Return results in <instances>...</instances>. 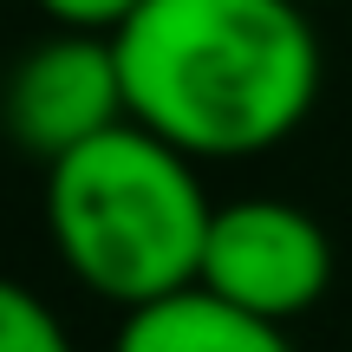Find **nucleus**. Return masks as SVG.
I'll use <instances>...</instances> for the list:
<instances>
[{
    "mask_svg": "<svg viewBox=\"0 0 352 352\" xmlns=\"http://www.w3.org/2000/svg\"><path fill=\"white\" fill-rule=\"evenodd\" d=\"M124 111L196 164L287 144L320 104L327 52L300 0H138L111 26Z\"/></svg>",
    "mask_w": 352,
    "mask_h": 352,
    "instance_id": "obj_1",
    "label": "nucleus"
},
{
    "mask_svg": "<svg viewBox=\"0 0 352 352\" xmlns=\"http://www.w3.org/2000/svg\"><path fill=\"white\" fill-rule=\"evenodd\" d=\"M209 189L196 157L138 118L46 164V235L59 267L111 307L189 287L209 235Z\"/></svg>",
    "mask_w": 352,
    "mask_h": 352,
    "instance_id": "obj_2",
    "label": "nucleus"
},
{
    "mask_svg": "<svg viewBox=\"0 0 352 352\" xmlns=\"http://www.w3.org/2000/svg\"><path fill=\"white\" fill-rule=\"evenodd\" d=\"M196 280L261 320H300L333 287V235L280 196H235L209 209Z\"/></svg>",
    "mask_w": 352,
    "mask_h": 352,
    "instance_id": "obj_3",
    "label": "nucleus"
},
{
    "mask_svg": "<svg viewBox=\"0 0 352 352\" xmlns=\"http://www.w3.org/2000/svg\"><path fill=\"white\" fill-rule=\"evenodd\" d=\"M124 72H118L111 33L91 26H59L39 46L13 59L7 85H0V124L26 157L52 164V157L78 151L85 138L124 124Z\"/></svg>",
    "mask_w": 352,
    "mask_h": 352,
    "instance_id": "obj_4",
    "label": "nucleus"
},
{
    "mask_svg": "<svg viewBox=\"0 0 352 352\" xmlns=\"http://www.w3.org/2000/svg\"><path fill=\"white\" fill-rule=\"evenodd\" d=\"M111 352H294L280 320H261L248 307L209 294L202 280L170 287L157 300L124 307V327H118Z\"/></svg>",
    "mask_w": 352,
    "mask_h": 352,
    "instance_id": "obj_5",
    "label": "nucleus"
},
{
    "mask_svg": "<svg viewBox=\"0 0 352 352\" xmlns=\"http://www.w3.org/2000/svg\"><path fill=\"white\" fill-rule=\"evenodd\" d=\"M0 352H78L59 307L13 274H0Z\"/></svg>",
    "mask_w": 352,
    "mask_h": 352,
    "instance_id": "obj_6",
    "label": "nucleus"
},
{
    "mask_svg": "<svg viewBox=\"0 0 352 352\" xmlns=\"http://www.w3.org/2000/svg\"><path fill=\"white\" fill-rule=\"evenodd\" d=\"M52 26H91V33H111L138 0H33Z\"/></svg>",
    "mask_w": 352,
    "mask_h": 352,
    "instance_id": "obj_7",
    "label": "nucleus"
},
{
    "mask_svg": "<svg viewBox=\"0 0 352 352\" xmlns=\"http://www.w3.org/2000/svg\"><path fill=\"white\" fill-rule=\"evenodd\" d=\"M300 7H327V0H300Z\"/></svg>",
    "mask_w": 352,
    "mask_h": 352,
    "instance_id": "obj_8",
    "label": "nucleus"
}]
</instances>
